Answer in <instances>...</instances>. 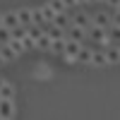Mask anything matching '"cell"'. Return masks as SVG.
<instances>
[{"instance_id":"1","label":"cell","mask_w":120,"mask_h":120,"mask_svg":"<svg viewBox=\"0 0 120 120\" xmlns=\"http://www.w3.org/2000/svg\"><path fill=\"white\" fill-rule=\"evenodd\" d=\"M12 115H15V106H12V101H10V98H0V118L10 120Z\"/></svg>"},{"instance_id":"2","label":"cell","mask_w":120,"mask_h":120,"mask_svg":"<svg viewBox=\"0 0 120 120\" xmlns=\"http://www.w3.org/2000/svg\"><path fill=\"white\" fill-rule=\"evenodd\" d=\"M70 24H72V26H79V29H84V31H86L89 24H91V19H89L84 12H77V15L72 17V22H70Z\"/></svg>"},{"instance_id":"3","label":"cell","mask_w":120,"mask_h":120,"mask_svg":"<svg viewBox=\"0 0 120 120\" xmlns=\"http://www.w3.org/2000/svg\"><path fill=\"white\" fill-rule=\"evenodd\" d=\"M84 34H86L84 29H79V26H72V24H70V29L65 31V38H67V41H82Z\"/></svg>"},{"instance_id":"4","label":"cell","mask_w":120,"mask_h":120,"mask_svg":"<svg viewBox=\"0 0 120 120\" xmlns=\"http://www.w3.org/2000/svg\"><path fill=\"white\" fill-rule=\"evenodd\" d=\"M91 24H94V26H101V29H106L108 24H111V15L98 12V15H94V17H91Z\"/></svg>"},{"instance_id":"5","label":"cell","mask_w":120,"mask_h":120,"mask_svg":"<svg viewBox=\"0 0 120 120\" xmlns=\"http://www.w3.org/2000/svg\"><path fill=\"white\" fill-rule=\"evenodd\" d=\"M79 48H82V46H79V41H67V38H65V51H63V53H65L67 58L75 60V55L79 53Z\"/></svg>"},{"instance_id":"6","label":"cell","mask_w":120,"mask_h":120,"mask_svg":"<svg viewBox=\"0 0 120 120\" xmlns=\"http://www.w3.org/2000/svg\"><path fill=\"white\" fill-rule=\"evenodd\" d=\"M3 26L5 29H15V26H22L17 22V12H7V15H3Z\"/></svg>"},{"instance_id":"7","label":"cell","mask_w":120,"mask_h":120,"mask_svg":"<svg viewBox=\"0 0 120 120\" xmlns=\"http://www.w3.org/2000/svg\"><path fill=\"white\" fill-rule=\"evenodd\" d=\"M89 36H91L94 41H103V38H106V29H101V26H94V24H89Z\"/></svg>"},{"instance_id":"8","label":"cell","mask_w":120,"mask_h":120,"mask_svg":"<svg viewBox=\"0 0 120 120\" xmlns=\"http://www.w3.org/2000/svg\"><path fill=\"white\" fill-rule=\"evenodd\" d=\"M17 22L22 26H29V24H31V10H19V12H17Z\"/></svg>"},{"instance_id":"9","label":"cell","mask_w":120,"mask_h":120,"mask_svg":"<svg viewBox=\"0 0 120 120\" xmlns=\"http://www.w3.org/2000/svg\"><path fill=\"white\" fill-rule=\"evenodd\" d=\"M51 24H53V26H58V29H65V26L70 24V19H67V15H65V12H60V15H55V17H53V22H51Z\"/></svg>"},{"instance_id":"10","label":"cell","mask_w":120,"mask_h":120,"mask_svg":"<svg viewBox=\"0 0 120 120\" xmlns=\"http://www.w3.org/2000/svg\"><path fill=\"white\" fill-rule=\"evenodd\" d=\"M36 48H38V51H51V38H48L46 34H41L36 38Z\"/></svg>"},{"instance_id":"11","label":"cell","mask_w":120,"mask_h":120,"mask_svg":"<svg viewBox=\"0 0 120 120\" xmlns=\"http://www.w3.org/2000/svg\"><path fill=\"white\" fill-rule=\"evenodd\" d=\"M12 96H15V89H12V84H3L0 86V98H10V101H12Z\"/></svg>"},{"instance_id":"12","label":"cell","mask_w":120,"mask_h":120,"mask_svg":"<svg viewBox=\"0 0 120 120\" xmlns=\"http://www.w3.org/2000/svg\"><path fill=\"white\" fill-rule=\"evenodd\" d=\"M46 36L51 38V41H55V38H65V31H63V29H58V26H51V29L46 31Z\"/></svg>"},{"instance_id":"13","label":"cell","mask_w":120,"mask_h":120,"mask_svg":"<svg viewBox=\"0 0 120 120\" xmlns=\"http://www.w3.org/2000/svg\"><path fill=\"white\" fill-rule=\"evenodd\" d=\"M0 58H3V60H15L17 55H15V51H12V48L5 43V46H0Z\"/></svg>"},{"instance_id":"14","label":"cell","mask_w":120,"mask_h":120,"mask_svg":"<svg viewBox=\"0 0 120 120\" xmlns=\"http://www.w3.org/2000/svg\"><path fill=\"white\" fill-rule=\"evenodd\" d=\"M89 63H91V65H96V67H103V65H108L103 53H91V60H89Z\"/></svg>"},{"instance_id":"15","label":"cell","mask_w":120,"mask_h":120,"mask_svg":"<svg viewBox=\"0 0 120 120\" xmlns=\"http://www.w3.org/2000/svg\"><path fill=\"white\" fill-rule=\"evenodd\" d=\"M103 55H106V63H108V65H115L118 58H120V51H118V48H111V51L103 53Z\"/></svg>"},{"instance_id":"16","label":"cell","mask_w":120,"mask_h":120,"mask_svg":"<svg viewBox=\"0 0 120 120\" xmlns=\"http://www.w3.org/2000/svg\"><path fill=\"white\" fill-rule=\"evenodd\" d=\"M10 36L17 38V41H22V38L26 36V26H15V29H10Z\"/></svg>"},{"instance_id":"17","label":"cell","mask_w":120,"mask_h":120,"mask_svg":"<svg viewBox=\"0 0 120 120\" xmlns=\"http://www.w3.org/2000/svg\"><path fill=\"white\" fill-rule=\"evenodd\" d=\"M75 60H79V63H89V60H91V51H89V48H79V53L75 55Z\"/></svg>"},{"instance_id":"18","label":"cell","mask_w":120,"mask_h":120,"mask_svg":"<svg viewBox=\"0 0 120 120\" xmlns=\"http://www.w3.org/2000/svg\"><path fill=\"white\" fill-rule=\"evenodd\" d=\"M51 51L53 53H63L65 51V38H55V41H51Z\"/></svg>"},{"instance_id":"19","label":"cell","mask_w":120,"mask_h":120,"mask_svg":"<svg viewBox=\"0 0 120 120\" xmlns=\"http://www.w3.org/2000/svg\"><path fill=\"white\" fill-rule=\"evenodd\" d=\"M41 17H43V22H53L55 12H53V10L48 7V5H43V7H41Z\"/></svg>"},{"instance_id":"20","label":"cell","mask_w":120,"mask_h":120,"mask_svg":"<svg viewBox=\"0 0 120 120\" xmlns=\"http://www.w3.org/2000/svg\"><path fill=\"white\" fill-rule=\"evenodd\" d=\"M48 7H51L55 15H60V12H65V10H67L63 3H60V0H51V3H48Z\"/></svg>"},{"instance_id":"21","label":"cell","mask_w":120,"mask_h":120,"mask_svg":"<svg viewBox=\"0 0 120 120\" xmlns=\"http://www.w3.org/2000/svg\"><path fill=\"white\" fill-rule=\"evenodd\" d=\"M7 46L12 48V51H15V55H19V53L24 51V46H22V41H17V38H10V43H7Z\"/></svg>"},{"instance_id":"22","label":"cell","mask_w":120,"mask_h":120,"mask_svg":"<svg viewBox=\"0 0 120 120\" xmlns=\"http://www.w3.org/2000/svg\"><path fill=\"white\" fill-rule=\"evenodd\" d=\"M41 34H43V31H41V29H38V26H34V24H29V26H26V36H31L34 41H36V38L41 36Z\"/></svg>"},{"instance_id":"23","label":"cell","mask_w":120,"mask_h":120,"mask_svg":"<svg viewBox=\"0 0 120 120\" xmlns=\"http://www.w3.org/2000/svg\"><path fill=\"white\" fill-rule=\"evenodd\" d=\"M10 29H5V26H0V46H5V43H10Z\"/></svg>"},{"instance_id":"24","label":"cell","mask_w":120,"mask_h":120,"mask_svg":"<svg viewBox=\"0 0 120 120\" xmlns=\"http://www.w3.org/2000/svg\"><path fill=\"white\" fill-rule=\"evenodd\" d=\"M31 24L38 26V24H43V17H41V10H31Z\"/></svg>"},{"instance_id":"25","label":"cell","mask_w":120,"mask_h":120,"mask_svg":"<svg viewBox=\"0 0 120 120\" xmlns=\"http://www.w3.org/2000/svg\"><path fill=\"white\" fill-rule=\"evenodd\" d=\"M22 46H24V51H31V48H36V41H34L31 36H24L22 38Z\"/></svg>"},{"instance_id":"26","label":"cell","mask_w":120,"mask_h":120,"mask_svg":"<svg viewBox=\"0 0 120 120\" xmlns=\"http://www.w3.org/2000/svg\"><path fill=\"white\" fill-rule=\"evenodd\" d=\"M60 3H63L65 7H70V5H75V0H60Z\"/></svg>"},{"instance_id":"27","label":"cell","mask_w":120,"mask_h":120,"mask_svg":"<svg viewBox=\"0 0 120 120\" xmlns=\"http://www.w3.org/2000/svg\"><path fill=\"white\" fill-rule=\"evenodd\" d=\"M108 3H113V7H118V3H120V0H108Z\"/></svg>"},{"instance_id":"28","label":"cell","mask_w":120,"mask_h":120,"mask_svg":"<svg viewBox=\"0 0 120 120\" xmlns=\"http://www.w3.org/2000/svg\"><path fill=\"white\" fill-rule=\"evenodd\" d=\"M0 26H3V15H0Z\"/></svg>"},{"instance_id":"29","label":"cell","mask_w":120,"mask_h":120,"mask_svg":"<svg viewBox=\"0 0 120 120\" xmlns=\"http://www.w3.org/2000/svg\"><path fill=\"white\" fill-rule=\"evenodd\" d=\"M75 3H84V0H75Z\"/></svg>"},{"instance_id":"30","label":"cell","mask_w":120,"mask_h":120,"mask_svg":"<svg viewBox=\"0 0 120 120\" xmlns=\"http://www.w3.org/2000/svg\"><path fill=\"white\" fill-rule=\"evenodd\" d=\"M3 63H5V60H3V58H0V65H3Z\"/></svg>"},{"instance_id":"31","label":"cell","mask_w":120,"mask_h":120,"mask_svg":"<svg viewBox=\"0 0 120 120\" xmlns=\"http://www.w3.org/2000/svg\"><path fill=\"white\" fill-rule=\"evenodd\" d=\"M3 84H5V82H3V79H0V86H3Z\"/></svg>"},{"instance_id":"32","label":"cell","mask_w":120,"mask_h":120,"mask_svg":"<svg viewBox=\"0 0 120 120\" xmlns=\"http://www.w3.org/2000/svg\"><path fill=\"white\" fill-rule=\"evenodd\" d=\"M0 120H5V118H0Z\"/></svg>"}]
</instances>
